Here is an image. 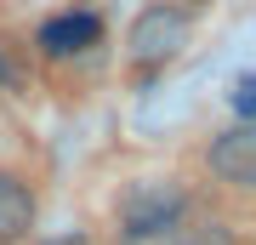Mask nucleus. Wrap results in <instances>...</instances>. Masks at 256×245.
<instances>
[{"label": "nucleus", "mask_w": 256, "mask_h": 245, "mask_svg": "<svg viewBox=\"0 0 256 245\" xmlns=\"http://www.w3.org/2000/svg\"><path fill=\"white\" fill-rule=\"evenodd\" d=\"M176 245H228V234H222V228L210 222V228H194V234H182Z\"/></svg>", "instance_id": "423d86ee"}, {"label": "nucleus", "mask_w": 256, "mask_h": 245, "mask_svg": "<svg viewBox=\"0 0 256 245\" xmlns=\"http://www.w3.org/2000/svg\"><path fill=\"white\" fill-rule=\"evenodd\" d=\"M188 46V18L171 6H148L137 29H131V57L137 63H165V57H176Z\"/></svg>", "instance_id": "f03ea898"}, {"label": "nucleus", "mask_w": 256, "mask_h": 245, "mask_svg": "<svg viewBox=\"0 0 256 245\" xmlns=\"http://www.w3.org/2000/svg\"><path fill=\"white\" fill-rule=\"evenodd\" d=\"M210 171L222 182H234V188H250L256 182V131L250 126L222 131L216 143H210Z\"/></svg>", "instance_id": "7ed1b4c3"}, {"label": "nucleus", "mask_w": 256, "mask_h": 245, "mask_svg": "<svg viewBox=\"0 0 256 245\" xmlns=\"http://www.w3.org/2000/svg\"><path fill=\"white\" fill-rule=\"evenodd\" d=\"M28 228H34V194L23 177L0 171V245H18Z\"/></svg>", "instance_id": "39448f33"}, {"label": "nucleus", "mask_w": 256, "mask_h": 245, "mask_svg": "<svg viewBox=\"0 0 256 245\" xmlns=\"http://www.w3.org/2000/svg\"><path fill=\"white\" fill-rule=\"evenodd\" d=\"M176 217H182V188L171 177H148V182H131L126 200H120V222H126L131 239H148V234H165Z\"/></svg>", "instance_id": "f257e3e1"}, {"label": "nucleus", "mask_w": 256, "mask_h": 245, "mask_svg": "<svg viewBox=\"0 0 256 245\" xmlns=\"http://www.w3.org/2000/svg\"><path fill=\"white\" fill-rule=\"evenodd\" d=\"M97 18L92 12H68V18H52L40 29V46H46V57H74V52H92L97 46Z\"/></svg>", "instance_id": "20e7f679"}]
</instances>
